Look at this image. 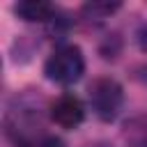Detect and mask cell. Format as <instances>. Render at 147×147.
<instances>
[{
  "mask_svg": "<svg viewBox=\"0 0 147 147\" xmlns=\"http://www.w3.org/2000/svg\"><path fill=\"white\" fill-rule=\"evenodd\" d=\"M44 74H46L48 80H53L57 85H74L85 74L83 51L76 44H62V46H57L48 55V60L44 64Z\"/></svg>",
  "mask_w": 147,
  "mask_h": 147,
  "instance_id": "cell-1",
  "label": "cell"
},
{
  "mask_svg": "<svg viewBox=\"0 0 147 147\" xmlns=\"http://www.w3.org/2000/svg\"><path fill=\"white\" fill-rule=\"evenodd\" d=\"M21 147H64V142L55 136H44V138H32V140H25Z\"/></svg>",
  "mask_w": 147,
  "mask_h": 147,
  "instance_id": "cell-6",
  "label": "cell"
},
{
  "mask_svg": "<svg viewBox=\"0 0 147 147\" xmlns=\"http://www.w3.org/2000/svg\"><path fill=\"white\" fill-rule=\"evenodd\" d=\"M115 9H119V5L117 2H92V5H85L83 7V11L85 14H90L92 18H103V16H108V14H113Z\"/></svg>",
  "mask_w": 147,
  "mask_h": 147,
  "instance_id": "cell-5",
  "label": "cell"
},
{
  "mask_svg": "<svg viewBox=\"0 0 147 147\" xmlns=\"http://www.w3.org/2000/svg\"><path fill=\"white\" fill-rule=\"evenodd\" d=\"M14 11L18 18L28 23H51L57 16V9L44 0H21L14 5Z\"/></svg>",
  "mask_w": 147,
  "mask_h": 147,
  "instance_id": "cell-4",
  "label": "cell"
},
{
  "mask_svg": "<svg viewBox=\"0 0 147 147\" xmlns=\"http://www.w3.org/2000/svg\"><path fill=\"white\" fill-rule=\"evenodd\" d=\"M51 119L62 129H76L85 119V106L76 94H62L51 103Z\"/></svg>",
  "mask_w": 147,
  "mask_h": 147,
  "instance_id": "cell-3",
  "label": "cell"
},
{
  "mask_svg": "<svg viewBox=\"0 0 147 147\" xmlns=\"http://www.w3.org/2000/svg\"><path fill=\"white\" fill-rule=\"evenodd\" d=\"M90 106L103 122H113L124 106V90L115 78H96L90 85Z\"/></svg>",
  "mask_w": 147,
  "mask_h": 147,
  "instance_id": "cell-2",
  "label": "cell"
},
{
  "mask_svg": "<svg viewBox=\"0 0 147 147\" xmlns=\"http://www.w3.org/2000/svg\"><path fill=\"white\" fill-rule=\"evenodd\" d=\"M90 147H110V145H106V142H99V145H90Z\"/></svg>",
  "mask_w": 147,
  "mask_h": 147,
  "instance_id": "cell-7",
  "label": "cell"
}]
</instances>
